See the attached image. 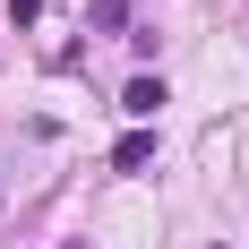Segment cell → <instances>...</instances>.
Wrapping results in <instances>:
<instances>
[{
	"label": "cell",
	"mask_w": 249,
	"mask_h": 249,
	"mask_svg": "<svg viewBox=\"0 0 249 249\" xmlns=\"http://www.w3.org/2000/svg\"><path fill=\"white\" fill-rule=\"evenodd\" d=\"M121 112H138V121H155V112H163V77H129Z\"/></svg>",
	"instance_id": "6da1fadb"
},
{
	"label": "cell",
	"mask_w": 249,
	"mask_h": 249,
	"mask_svg": "<svg viewBox=\"0 0 249 249\" xmlns=\"http://www.w3.org/2000/svg\"><path fill=\"white\" fill-rule=\"evenodd\" d=\"M146 155H155V138H146V129H138V138H121V146H112V172H138Z\"/></svg>",
	"instance_id": "7a4b0ae2"
},
{
	"label": "cell",
	"mask_w": 249,
	"mask_h": 249,
	"mask_svg": "<svg viewBox=\"0 0 249 249\" xmlns=\"http://www.w3.org/2000/svg\"><path fill=\"white\" fill-rule=\"evenodd\" d=\"M86 18H95L103 35H121V26H129V0H95V9H86Z\"/></svg>",
	"instance_id": "3957f363"
}]
</instances>
